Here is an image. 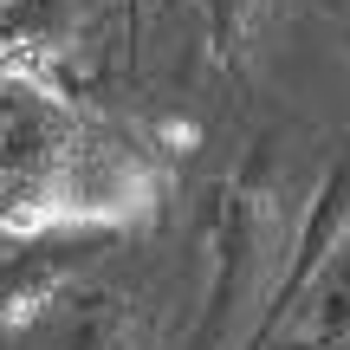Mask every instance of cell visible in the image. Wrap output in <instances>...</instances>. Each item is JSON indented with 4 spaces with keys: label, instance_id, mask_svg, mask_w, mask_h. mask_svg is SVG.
Wrapping results in <instances>:
<instances>
[{
    "label": "cell",
    "instance_id": "cell-1",
    "mask_svg": "<svg viewBox=\"0 0 350 350\" xmlns=\"http://www.w3.org/2000/svg\"><path fill=\"white\" fill-rule=\"evenodd\" d=\"M7 234L59 227H130L156 208V169L143 143L104 111L78 104L26 59H7Z\"/></svg>",
    "mask_w": 350,
    "mask_h": 350
}]
</instances>
